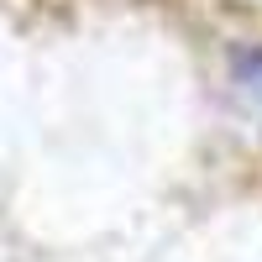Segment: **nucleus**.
Here are the masks:
<instances>
[{
	"label": "nucleus",
	"instance_id": "nucleus-1",
	"mask_svg": "<svg viewBox=\"0 0 262 262\" xmlns=\"http://www.w3.org/2000/svg\"><path fill=\"white\" fill-rule=\"evenodd\" d=\"M231 79H236V90L247 95V105L262 116V48H242L231 58Z\"/></svg>",
	"mask_w": 262,
	"mask_h": 262
}]
</instances>
